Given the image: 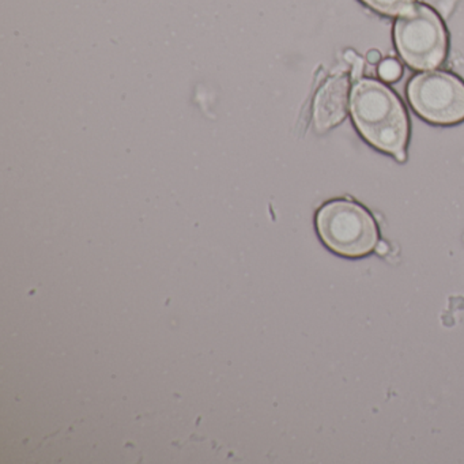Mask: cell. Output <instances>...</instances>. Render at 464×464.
I'll return each mask as SVG.
<instances>
[{
  "mask_svg": "<svg viewBox=\"0 0 464 464\" xmlns=\"http://www.w3.org/2000/svg\"><path fill=\"white\" fill-rule=\"evenodd\" d=\"M350 112L360 134L384 153H401L409 140V119L391 89L373 80H357L350 93Z\"/></svg>",
  "mask_w": 464,
  "mask_h": 464,
  "instance_id": "1",
  "label": "cell"
},
{
  "mask_svg": "<svg viewBox=\"0 0 464 464\" xmlns=\"http://www.w3.org/2000/svg\"><path fill=\"white\" fill-rule=\"evenodd\" d=\"M316 227L323 243L342 256H365L379 243L373 217L352 200L325 203L317 211Z\"/></svg>",
  "mask_w": 464,
  "mask_h": 464,
  "instance_id": "2",
  "label": "cell"
},
{
  "mask_svg": "<svg viewBox=\"0 0 464 464\" xmlns=\"http://www.w3.org/2000/svg\"><path fill=\"white\" fill-rule=\"evenodd\" d=\"M393 37L399 53L412 69H436L447 55L444 25L439 15L423 5H412L401 14L393 28Z\"/></svg>",
  "mask_w": 464,
  "mask_h": 464,
  "instance_id": "3",
  "label": "cell"
},
{
  "mask_svg": "<svg viewBox=\"0 0 464 464\" xmlns=\"http://www.w3.org/2000/svg\"><path fill=\"white\" fill-rule=\"evenodd\" d=\"M412 108L434 124H453L464 119V83L448 72L417 75L407 86Z\"/></svg>",
  "mask_w": 464,
  "mask_h": 464,
  "instance_id": "4",
  "label": "cell"
},
{
  "mask_svg": "<svg viewBox=\"0 0 464 464\" xmlns=\"http://www.w3.org/2000/svg\"><path fill=\"white\" fill-rule=\"evenodd\" d=\"M349 80L343 75L330 78L317 92L314 105V126L327 131L346 118Z\"/></svg>",
  "mask_w": 464,
  "mask_h": 464,
  "instance_id": "5",
  "label": "cell"
},
{
  "mask_svg": "<svg viewBox=\"0 0 464 464\" xmlns=\"http://www.w3.org/2000/svg\"><path fill=\"white\" fill-rule=\"evenodd\" d=\"M376 12L384 15H401L414 5V0H362Z\"/></svg>",
  "mask_w": 464,
  "mask_h": 464,
  "instance_id": "6",
  "label": "cell"
},
{
  "mask_svg": "<svg viewBox=\"0 0 464 464\" xmlns=\"http://www.w3.org/2000/svg\"><path fill=\"white\" fill-rule=\"evenodd\" d=\"M379 75L380 78H382L384 81H388V82L399 80V77L401 75V64H399L398 62L393 61V59H387V61L380 63Z\"/></svg>",
  "mask_w": 464,
  "mask_h": 464,
  "instance_id": "7",
  "label": "cell"
},
{
  "mask_svg": "<svg viewBox=\"0 0 464 464\" xmlns=\"http://www.w3.org/2000/svg\"><path fill=\"white\" fill-rule=\"evenodd\" d=\"M376 252L379 255H382V256H384V255H387L388 252H390V246H388V244L385 243V241H379L376 246Z\"/></svg>",
  "mask_w": 464,
  "mask_h": 464,
  "instance_id": "8",
  "label": "cell"
},
{
  "mask_svg": "<svg viewBox=\"0 0 464 464\" xmlns=\"http://www.w3.org/2000/svg\"><path fill=\"white\" fill-rule=\"evenodd\" d=\"M366 58H368V62L369 63H372V64H376L377 62L380 61V53H377V51H369L368 53V56H366Z\"/></svg>",
  "mask_w": 464,
  "mask_h": 464,
  "instance_id": "9",
  "label": "cell"
},
{
  "mask_svg": "<svg viewBox=\"0 0 464 464\" xmlns=\"http://www.w3.org/2000/svg\"><path fill=\"white\" fill-rule=\"evenodd\" d=\"M395 159L398 160L399 162L406 161V153H404V150L401 151V153L396 154Z\"/></svg>",
  "mask_w": 464,
  "mask_h": 464,
  "instance_id": "10",
  "label": "cell"
}]
</instances>
